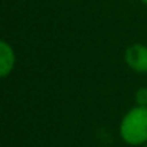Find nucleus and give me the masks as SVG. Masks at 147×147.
<instances>
[{
  "mask_svg": "<svg viewBox=\"0 0 147 147\" xmlns=\"http://www.w3.org/2000/svg\"><path fill=\"white\" fill-rule=\"evenodd\" d=\"M121 140L128 146H143L147 143V107L136 105L128 110L118 127Z\"/></svg>",
  "mask_w": 147,
  "mask_h": 147,
  "instance_id": "1",
  "label": "nucleus"
},
{
  "mask_svg": "<svg viewBox=\"0 0 147 147\" xmlns=\"http://www.w3.org/2000/svg\"><path fill=\"white\" fill-rule=\"evenodd\" d=\"M127 66L137 74H147V46L143 43H133L124 52Z\"/></svg>",
  "mask_w": 147,
  "mask_h": 147,
  "instance_id": "2",
  "label": "nucleus"
},
{
  "mask_svg": "<svg viewBox=\"0 0 147 147\" xmlns=\"http://www.w3.org/2000/svg\"><path fill=\"white\" fill-rule=\"evenodd\" d=\"M16 65V55L12 45L6 40H0V77L7 78Z\"/></svg>",
  "mask_w": 147,
  "mask_h": 147,
  "instance_id": "3",
  "label": "nucleus"
},
{
  "mask_svg": "<svg viewBox=\"0 0 147 147\" xmlns=\"http://www.w3.org/2000/svg\"><path fill=\"white\" fill-rule=\"evenodd\" d=\"M136 102L137 105H141V107H147V87H141L136 91Z\"/></svg>",
  "mask_w": 147,
  "mask_h": 147,
  "instance_id": "4",
  "label": "nucleus"
},
{
  "mask_svg": "<svg viewBox=\"0 0 147 147\" xmlns=\"http://www.w3.org/2000/svg\"><path fill=\"white\" fill-rule=\"evenodd\" d=\"M140 2H141L143 5H146V6H147V0H140Z\"/></svg>",
  "mask_w": 147,
  "mask_h": 147,
  "instance_id": "5",
  "label": "nucleus"
}]
</instances>
